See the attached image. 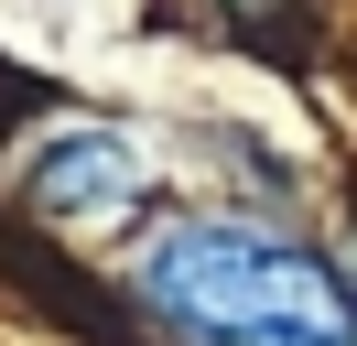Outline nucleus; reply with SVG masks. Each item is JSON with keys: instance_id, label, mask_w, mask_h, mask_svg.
<instances>
[{"instance_id": "nucleus-4", "label": "nucleus", "mask_w": 357, "mask_h": 346, "mask_svg": "<svg viewBox=\"0 0 357 346\" xmlns=\"http://www.w3.org/2000/svg\"><path fill=\"white\" fill-rule=\"evenodd\" d=\"M238 11H271V0H238Z\"/></svg>"}, {"instance_id": "nucleus-3", "label": "nucleus", "mask_w": 357, "mask_h": 346, "mask_svg": "<svg viewBox=\"0 0 357 346\" xmlns=\"http://www.w3.org/2000/svg\"><path fill=\"white\" fill-rule=\"evenodd\" d=\"M347 292H357V238H347Z\"/></svg>"}, {"instance_id": "nucleus-1", "label": "nucleus", "mask_w": 357, "mask_h": 346, "mask_svg": "<svg viewBox=\"0 0 357 346\" xmlns=\"http://www.w3.org/2000/svg\"><path fill=\"white\" fill-rule=\"evenodd\" d=\"M130 303L184 346H357V292L303 238L249 216H174L130 249Z\"/></svg>"}, {"instance_id": "nucleus-2", "label": "nucleus", "mask_w": 357, "mask_h": 346, "mask_svg": "<svg viewBox=\"0 0 357 346\" xmlns=\"http://www.w3.org/2000/svg\"><path fill=\"white\" fill-rule=\"evenodd\" d=\"M22 195H33V216L98 238V227H130V216L152 206V163H141V141H119V130H54V141H33Z\"/></svg>"}]
</instances>
